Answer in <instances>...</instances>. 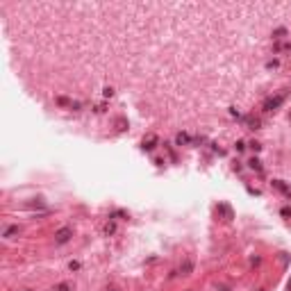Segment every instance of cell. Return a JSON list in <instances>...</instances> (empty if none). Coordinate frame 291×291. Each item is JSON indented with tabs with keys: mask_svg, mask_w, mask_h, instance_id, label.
Listing matches in <instances>:
<instances>
[{
	"mask_svg": "<svg viewBox=\"0 0 291 291\" xmlns=\"http://www.w3.org/2000/svg\"><path fill=\"white\" fill-rule=\"evenodd\" d=\"M71 237H73V228H62V230H57L55 239H57V243H66Z\"/></svg>",
	"mask_w": 291,
	"mask_h": 291,
	"instance_id": "1",
	"label": "cell"
},
{
	"mask_svg": "<svg viewBox=\"0 0 291 291\" xmlns=\"http://www.w3.org/2000/svg\"><path fill=\"white\" fill-rule=\"evenodd\" d=\"M282 102H284V96H275V98H271V100L264 102V109L266 112H273V109H277Z\"/></svg>",
	"mask_w": 291,
	"mask_h": 291,
	"instance_id": "2",
	"label": "cell"
},
{
	"mask_svg": "<svg viewBox=\"0 0 291 291\" xmlns=\"http://www.w3.org/2000/svg\"><path fill=\"white\" fill-rule=\"evenodd\" d=\"M155 141H157L155 137H148V141H143V150H153L155 148Z\"/></svg>",
	"mask_w": 291,
	"mask_h": 291,
	"instance_id": "3",
	"label": "cell"
},
{
	"mask_svg": "<svg viewBox=\"0 0 291 291\" xmlns=\"http://www.w3.org/2000/svg\"><path fill=\"white\" fill-rule=\"evenodd\" d=\"M16 232H18V225H11V228H7V230H5V237L9 239V237H14Z\"/></svg>",
	"mask_w": 291,
	"mask_h": 291,
	"instance_id": "4",
	"label": "cell"
},
{
	"mask_svg": "<svg viewBox=\"0 0 291 291\" xmlns=\"http://www.w3.org/2000/svg\"><path fill=\"white\" fill-rule=\"evenodd\" d=\"M175 141H177L180 146H182V143H189V134H182V132H180V134L175 137Z\"/></svg>",
	"mask_w": 291,
	"mask_h": 291,
	"instance_id": "5",
	"label": "cell"
},
{
	"mask_svg": "<svg viewBox=\"0 0 291 291\" xmlns=\"http://www.w3.org/2000/svg\"><path fill=\"white\" fill-rule=\"evenodd\" d=\"M250 168H255V171H261V164H259L257 157H253V159H250Z\"/></svg>",
	"mask_w": 291,
	"mask_h": 291,
	"instance_id": "6",
	"label": "cell"
},
{
	"mask_svg": "<svg viewBox=\"0 0 291 291\" xmlns=\"http://www.w3.org/2000/svg\"><path fill=\"white\" fill-rule=\"evenodd\" d=\"M55 291H71V284H68V282H62V284H57V287H55Z\"/></svg>",
	"mask_w": 291,
	"mask_h": 291,
	"instance_id": "7",
	"label": "cell"
},
{
	"mask_svg": "<svg viewBox=\"0 0 291 291\" xmlns=\"http://www.w3.org/2000/svg\"><path fill=\"white\" fill-rule=\"evenodd\" d=\"M191 269H193V264H191V261H184V266H182V273H189Z\"/></svg>",
	"mask_w": 291,
	"mask_h": 291,
	"instance_id": "8",
	"label": "cell"
},
{
	"mask_svg": "<svg viewBox=\"0 0 291 291\" xmlns=\"http://www.w3.org/2000/svg\"><path fill=\"white\" fill-rule=\"evenodd\" d=\"M273 34H275V37H277V39H280V37H284V34H287V30H284V27H277V30H275V32H273Z\"/></svg>",
	"mask_w": 291,
	"mask_h": 291,
	"instance_id": "9",
	"label": "cell"
},
{
	"mask_svg": "<svg viewBox=\"0 0 291 291\" xmlns=\"http://www.w3.org/2000/svg\"><path fill=\"white\" fill-rule=\"evenodd\" d=\"M282 216H291V207H282Z\"/></svg>",
	"mask_w": 291,
	"mask_h": 291,
	"instance_id": "10",
	"label": "cell"
},
{
	"mask_svg": "<svg viewBox=\"0 0 291 291\" xmlns=\"http://www.w3.org/2000/svg\"><path fill=\"white\" fill-rule=\"evenodd\" d=\"M102 94H105V96H107V98H109V96H112V94H114V89H112V86H107V89H105V91H102Z\"/></svg>",
	"mask_w": 291,
	"mask_h": 291,
	"instance_id": "11",
	"label": "cell"
},
{
	"mask_svg": "<svg viewBox=\"0 0 291 291\" xmlns=\"http://www.w3.org/2000/svg\"><path fill=\"white\" fill-rule=\"evenodd\" d=\"M114 230H116V228H114V225H112V223H109V225H107V228H105V232H107V234H112V232H114Z\"/></svg>",
	"mask_w": 291,
	"mask_h": 291,
	"instance_id": "12",
	"label": "cell"
},
{
	"mask_svg": "<svg viewBox=\"0 0 291 291\" xmlns=\"http://www.w3.org/2000/svg\"><path fill=\"white\" fill-rule=\"evenodd\" d=\"M80 269V261H71V271H78Z\"/></svg>",
	"mask_w": 291,
	"mask_h": 291,
	"instance_id": "13",
	"label": "cell"
},
{
	"mask_svg": "<svg viewBox=\"0 0 291 291\" xmlns=\"http://www.w3.org/2000/svg\"><path fill=\"white\" fill-rule=\"evenodd\" d=\"M259 291H264V289H259Z\"/></svg>",
	"mask_w": 291,
	"mask_h": 291,
	"instance_id": "14",
	"label": "cell"
}]
</instances>
